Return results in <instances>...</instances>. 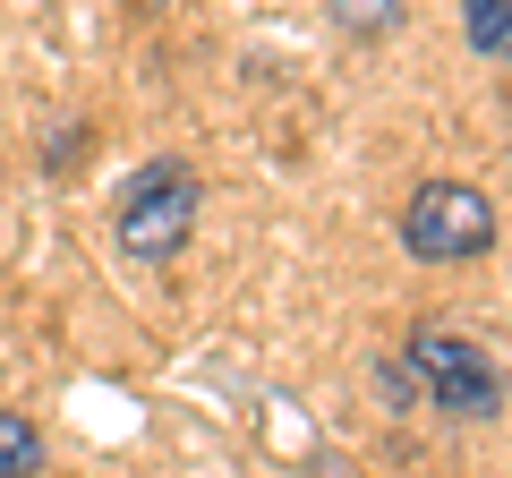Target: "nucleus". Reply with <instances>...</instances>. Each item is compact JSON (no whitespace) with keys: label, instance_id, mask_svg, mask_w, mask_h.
Instances as JSON below:
<instances>
[{"label":"nucleus","instance_id":"7","mask_svg":"<svg viewBox=\"0 0 512 478\" xmlns=\"http://www.w3.org/2000/svg\"><path fill=\"white\" fill-rule=\"evenodd\" d=\"M137 9H171V0H137Z\"/></svg>","mask_w":512,"mask_h":478},{"label":"nucleus","instance_id":"2","mask_svg":"<svg viewBox=\"0 0 512 478\" xmlns=\"http://www.w3.org/2000/svg\"><path fill=\"white\" fill-rule=\"evenodd\" d=\"M402 368L419 376V402L444 410V419H495L504 410V368L470 333H444V325H419L402 350Z\"/></svg>","mask_w":512,"mask_h":478},{"label":"nucleus","instance_id":"6","mask_svg":"<svg viewBox=\"0 0 512 478\" xmlns=\"http://www.w3.org/2000/svg\"><path fill=\"white\" fill-rule=\"evenodd\" d=\"M461 35H470V52H504L512 0H461Z\"/></svg>","mask_w":512,"mask_h":478},{"label":"nucleus","instance_id":"1","mask_svg":"<svg viewBox=\"0 0 512 478\" xmlns=\"http://www.w3.org/2000/svg\"><path fill=\"white\" fill-rule=\"evenodd\" d=\"M197 205H205V180L171 154H154L146 171H128L120 197H111V239H120L137 265H171L197 231Z\"/></svg>","mask_w":512,"mask_h":478},{"label":"nucleus","instance_id":"3","mask_svg":"<svg viewBox=\"0 0 512 478\" xmlns=\"http://www.w3.org/2000/svg\"><path fill=\"white\" fill-rule=\"evenodd\" d=\"M402 248L419 265H470L495 248V205L478 197L470 180H427L419 197L402 205Z\"/></svg>","mask_w":512,"mask_h":478},{"label":"nucleus","instance_id":"4","mask_svg":"<svg viewBox=\"0 0 512 478\" xmlns=\"http://www.w3.org/2000/svg\"><path fill=\"white\" fill-rule=\"evenodd\" d=\"M35 470H43V436H35V419L0 410V478H35Z\"/></svg>","mask_w":512,"mask_h":478},{"label":"nucleus","instance_id":"5","mask_svg":"<svg viewBox=\"0 0 512 478\" xmlns=\"http://www.w3.org/2000/svg\"><path fill=\"white\" fill-rule=\"evenodd\" d=\"M333 26H342V35H359V43H376V35H393V26H402V0H333Z\"/></svg>","mask_w":512,"mask_h":478},{"label":"nucleus","instance_id":"8","mask_svg":"<svg viewBox=\"0 0 512 478\" xmlns=\"http://www.w3.org/2000/svg\"><path fill=\"white\" fill-rule=\"evenodd\" d=\"M504 52H512V35H504Z\"/></svg>","mask_w":512,"mask_h":478}]
</instances>
